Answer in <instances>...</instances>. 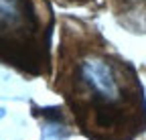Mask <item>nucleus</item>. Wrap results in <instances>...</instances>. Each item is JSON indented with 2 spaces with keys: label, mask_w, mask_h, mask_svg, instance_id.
Returning <instances> with one entry per match:
<instances>
[{
  "label": "nucleus",
  "mask_w": 146,
  "mask_h": 140,
  "mask_svg": "<svg viewBox=\"0 0 146 140\" xmlns=\"http://www.w3.org/2000/svg\"><path fill=\"white\" fill-rule=\"evenodd\" d=\"M51 90L87 140H136L146 132V94L136 67L87 23L63 21Z\"/></svg>",
  "instance_id": "obj_1"
},
{
  "label": "nucleus",
  "mask_w": 146,
  "mask_h": 140,
  "mask_svg": "<svg viewBox=\"0 0 146 140\" xmlns=\"http://www.w3.org/2000/svg\"><path fill=\"white\" fill-rule=\"evenodd\" d=\"M55 19L45 0H0V63L29 77H53Z\"/></svg>",
  "instance_id": "obj_2"
},
{
  "label": "nucleus",
  "mask_w": 146,
  "mask_h": 140,
  "mask_svg": "<svg viewBox=\"0 0 146 140\" xmlns=\"http://www.w3.org/2000/svg\"><path fill=\"white\" fill-rule=\"evenodd\" d=\"M65 2H67V4H85L87 0H65Z\"/></svg>",
  "instance_id": "obj_3"
}]
</instances>
